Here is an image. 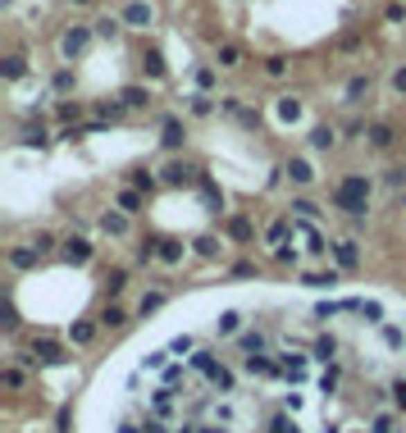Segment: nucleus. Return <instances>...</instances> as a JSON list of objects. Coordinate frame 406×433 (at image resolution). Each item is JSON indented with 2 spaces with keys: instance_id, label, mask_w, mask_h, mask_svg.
I'll return each instance as SVG.
<instances>
[{
  "instance_id": "nucleus-1",
  "label": "nucleus",
  "mask_w": 406,
  "mask_h": 433,
  "mask_svg": "<svg viewBox=\"0 0 406 433\" xmlns=\"http://www.w3.org/2000/svg\"><path fill=\"white\" fill-rule=\"evenodd\" d=\"M110 433H406V369L356 374L297 337L233 356L197 342L155 374L132 369Z\"/></svg>"
},
{
  "instance_id": "nucleus-2",
  "label": "nucleus",
  "mask_w": 406,
  "mask_h": 433,
  "mask_svg": "<svg viewBox=\"0 0 406 433\" xmlns=\"http://www.w3.org/2000/svg\"><path fill=\"white\" fill-rule=\"evenodd\" d=\"M333 206L347 210L351 219H365V210H370V178H365V173L342 178V183L333 187Z\"/></svg>"
},
{
  "instance_id": "nucleus-3",
  "label": "nucleus",
  "mask_w": 406,
  "mask_h": 433,
  "mask_svg": "<svg viewBox=\"0 0 406 433\" xmlns=\"http://www.w3.org/2000/svg\"><path fill=\"white\" fill-rule=\"evenodd\" d=\"M160 183L165 187H192L197 183V169H192V164H165V169H160Z\"/></svg>"
},
{
  "instance_id": "nucleus-4",
  "label": "nucleus",
  "mask_w": 406,
  "mask_h": 433,
  "mask_svg": "<svg viewBox=\"0 0 406 433\" xmlns=\"http://www.w3.org/2000/svg\"><path fill=\"white\" fill-rule=\"evenodd\" d=\"M242 333V310H220L215 315V337L220 342H229V337H238Z\"/></svg>"
},
{
  "instance_id": "nucleus-5",
  "label": "nucleus",
  "mask_w": 406,
  "mask_h": 433,
  "mask_svg": "<svg viewBox=\"0 0 406 433\" xmlns=\"http://www.w3.org/2000/svg\"><path fill=\"white\" fill-rule=\"evenodd\" d=\"M87 42H91V33H87V28H69V33H64V42H60V51H64L69 60H73V55H82V51H87Z\"/></svg>"
},
{
  "instance_id": "nucleus-6",
  "label": "nucleus",
  "mask_w": 406,
  "mask_h": 433,
  "mask_svg": "<svg viewBox=\"0 0 406 433\" xmlns=\"http://www.w3.org/2000/svg\"><path fill=\"white\" fill-rule=\"evenodd\" d=\"M288 178H292V183L297 187H310V183H315V164H310V160H288Z\"/></svg>"
},
{
  "instance_id": "nucleus-7",
  "label": "nucleus",
  "mask_w": 406,
  "mask_h": 433,
  "mask_svg": "<svg viewBox=\"0 0 406 433\" xmlns=\"http://www.w3.org/2000/svg\"><path fill=\"white\" fill-rule=\"evenodd\" d=\"M151 5H142V0H132L128 10H123V23H132V28H151Z\"/></svg>"
},
{
  "instance_id": "nucleus-8",
  "label": "nucleus",
  "mask_w": 406,
  "mask_h": 433,
  "mask_svg": "<svg viewBox=\"0 0 406 433\" xmlns=\"http://www.w3.org/2000/svg\"><path fill=\"white\" fill-rule=\"evenodd\" d=\"M333 260H338L342 269H356V260H361V251H356V242H333Z\"/></svg>"
},
{
  "instance_id": "nucleus-9",
  "label": "nucleus",
  "mask_w": 406,
  "mask_h": 433,
  "mask_svg": "<svg viewBox=\"0 0 406 433\" xmlns=\"http://www.w3.org/2000/svg\"><path fill=\"white\" fill-rule=\"evenodd\" d=\"M100 228H105L110 238H123V233H128V215H123V210H105V215H100Z\"/></svg>"
},
{
  "instance_id": "nucleus-10",
  "label": "nucleus",
  "mask_w": 406,
  "mask_h": 433,
  "mask_svg": "<svg viewBox=\"0 0 406 433\" xmlns=\"http://www.w3.org/2000/svg\"><path fill=\"white\" fill-rule=\"evenodd\" d=\"M64 260H69V265H87V260H91V247H87L82 238H69V242H64Z\"/></svg>"
},
{
  "instance_id": "nucleus-11",
  "label": "nucleus",
  "mask_w": 406,
  "mask_h": 433,
  "mask_svg": "<svg viewBox=\"0 0 406 433\" xmlns=\"http://www.w3.org/2000/svg\"><path fill=\"white\" fill-rule=\"evenodd\" d=\"M37 256H42L37 247H14V251H10V265H14V269H33Z\"/></svg>"
},
{
  "instance_id": "nucleus-12",
  "label": "nucleus",
  "mask_w": 406,
  "mask_h": 433,
  "mask_svg": "<svg viewBox=\"0 0 406 433\" xmlns=\"http://www.w3.org/2000/svg\"><path fill=\"white\" fill-rule=\"evenodd\" d=\"M288 233H292V219H274V224H270V233H265V242L283 251V238H288Z\"/></svg>"
},
{
  "instance_id": "nucleus-13",
  "label": "nucleus",
  "mask_w": 406,
  "mask_h": 433,
  "mask_svg": "<svg viewBox=\"0 0 406 433\" xmlns=\"http://www.w3.org/2000/svg\"><path fill=\"white\" fill-rule=\"evenodd\" d=\"M251 233H256V228H251V219H242V215H233V219H229V238L251 242Z\"/></svg>"
},
{
  "instance_id": "nucleus-14",
  "label": "nucleus",
  "mask_w": 406,
  "mask_h": 433,
  "mask_svg": "<svg viewBox=\"0 0 406 433\" xmlns=\"http://www.w3.org/2000/svg\"><path fill=\"white\" fill-rule=\"evenodd\" d=\"M279 119H283V123H297V119H301V100H297V96H283V100H279Z\"/></svg>"
},
{
  "instance_id": "nucleus-15",
  "label": "nucleus",
  "mask_w": 406,
  "mask_h": 433,
  "mask_svg": "<svg viewBox=\"0 0 406 433\" xmlns=\"http://www.w3.org/2000/svg\"><path fill=\"white\" fill-rule=\"evenodd\" d=\"M0 73H5V78L14 82V78H23V73H28V60H23V55H10V60L0 64Z\"/></svg>"
},
{
  "instance_id": "nucleus-16",
  "label": "nucleus",
  "mask_w": 406,
  "mask_h": 433,
  "mask_svg": "<svg viewBox=\"0 0 406 433\" xmlns=\"http://www.w3.org/2000/svg\"><path fill=\"white\" fill-rule=\"evenodd\" d=\"M333 141H338V132H333V128H315V132H310V146H315V151H329Z\"/></svg>"
},
{
  "instance_id": "nucleus-17",
  "label": "nucleus",
  "mask_w": 406,
  "mask_h": 433,
  "mask_svg": "<svg viewBox=\"0 0 406 433\" xmlns=\"http://www.w3.org/2000/svg\"><path fill=\"white\" fill-rule=\"evenodd\" d=\"M114 206H119L123 215H137V210H142V196H137V192L128 187V192H119V201H114Z\"/></svg>"
},
{
  "instance_id": "nucleus-18",
  "label": "nucleus",
  "mask_w": 406,
  "mask_h": 433,
  "mask_svg": "<svg viewBox=\"0 0 406 433\" xmlns=\"http://www.w3.org/2000/svg\"><path fill=\"white\" fill-rule=\"evenodd\" d=\"M155 247H160V260H165V265H178V260H183V242H155Z\"/></svg>"
},
{
  "instance_id": "nucleus-19",
  "label": "nucleus",
  "mask_w": 406,
  "mask_h": 433,
  "mask_svg": "<svg viewBox=\"0 0 406 433\" xmlns=\"http://www.w3.org/2000/svg\"><path fill=\"white\" fill-rule=\"evenodd\" d=\"M306 288H338V269H329V274H306Z\"/></svg>"
},
{
  "instance_id": "nucleus-20",
  "label": "nucleus",
  "mask_w": 406,
  "mask_h": 433,
  "mask_svg": "<svg viewBox=\"0 0 406 433\" xmlns=\"http://www.w3.org/2000/svg\"><path fill=\"white\" fill-rule=\"evenodd\" d=\"M192 247H197V256H206V260H210V256H220V238H210V233H201Z\"/></svg>"
},
{
  "instance_id": "nucleus-21",
  "label": "nucleus",
  "mask_w": 406,
  "mask_h": 433,
  "mask_svg": "<svg viewBox=\"0 0 406 433\" xmlns=\"http://www.w3.org/2000/svg\"><path fill=\"white\" fill-rule=\"evenodd\" d=\"M119 100H123V105H146L151 96H146V87H123V91H119Z\"/></svg>"
},
{
  "instance_id": "nucleus-22",
  "label": "nucleus",
  "mask_w": 406,
  "mask_h": 433,
  "mask_svg": "<svg viewBox=\"0 0 406 433\" xmlns=\"http://www.w3.org/2000/svg\"><path fill=\"white\" fill-rule=\"evenodd\" d=\"M370 141L379 146V151H384V146H393V128H388V123H374V128H370Z\"/></svg>"
},
{
  "instance_id": "nucleus-23",
  "label": "nucleus",
  "mask_w": 406,
  "mask_h": 433,
  "mask_svg": "<svg viewBox=\"0 0 406 433\" xmlns=\"http://www.w3.org/2000/svg\"><path fill=\"white\" fill-rule=\"evenodd\" d=\"M238 64H242L238 46H220V69H238Z\"/></svg>"
},
{
  "instance_id": "nucleus-24",
  "label": "nucleus",
  "mask_w": 406,
  "mask_h": 433,
  "mask_svg": "<svg viewBox=\"0 0 406 433\" xmlns=\"http://www.w3.org/2000/svg\"><path fill=\"white\" fill-rule=\"evenodd\" d=\"M365 91H370V78H365V73H356V78H351V82H347V100L365 96Z\"/></svg>"
},
{
  "instance_id": "nucleus-25",
  "label": "nucleus",
  "mask_w": 406,
  "mask_h": 433,
  "mask_svg": "<svg viewBox=\"0 0 406 433\" xmlns=\"http://www.w3.org/2000/svg\"><path fill=\"white\" fill-rule=\"evenodd\" d=\"M165 146H169V151H174V146H183V128H178V119L165 123Z\"/></svg>"
},
{
  "instance_id": "nucleus-26",
  "label": "nucleus",
  "mask_w": 406,
  "mask_h": 433,
  "mask_svg": "<svg viewBox=\"0 0 406 433\" xmlns=\"http://www.w3.org/2000/svg\"><path fill=\"white\" fill-rule=\"evenodd\" d=\"M151 187H155V173H146V169L132 173V192H151Z\"/></svg>"
},
{
  "instance_id": "nucleus-27",
  "label": "nucleus",
  "mask_w": 406,
  "mask_h": 433,
  "mask_svg": "<svg viewBox=\"0 0 406 433\" xmlns=\"http://www.w3.org/2000/svg\"><path fill=\"white\" fill-rule=\"evenodd\" d=\"M292 210H297V219H315L319 215V206H315V201H306V196H301V201H292Z\"/></svg>"
},
{
  "instance_id": "nucleus-28",
  "label": "nucleus",
  "mask_w": 406,
  "mask_h": 433,
  "mask_svg": "<svg viewBox=\"0 0 406 433\" xmlns=\"http://www.w3.org/2000/svg\"><path fill=\"white\" fill-rule=\"evenodd\" d=\"M146 73H151V78H165V60H160V51L146 55Z\"/></svg>"
},
{
  "instance_id": "nucleus-29",
  "label": "nucleus",
  "mask_w": 406,
  "mask_h": 433,
  "mask_svg": "<svg viewBox=\"0 0 406 433\" xmlns=\"http://www.w3.org/2000/svg\"><path fill=\"white\" fill-rule=\"evenodd\" d=\"M23 146H46V132L28 123V128H23Z\"/></svg>"
},
{
  "instance_id": "nucleus-30",
  "label": "nucleus",
  "mask_w": 406,
  "mask_h": 433,
  "mask_svg": "<svg viewBox=\"0 0 406 433\" xmlns=\"http://www.w3.org/2000/svg\"><path fill=\"white\" fill-rule=\"evenodd\" d=\"M69 337H73V342H91L96 328H91V324H73V328H69Z\"/></svg>"
},
{
  "instance_id": "nucleus-31",
  "label": "nucleus",
  "mask_w": 406,
  "mask_h": 433,
  "mask_svg": "<svg viewBox=\"0 0 406 433\" xmlns=\"http://www.w3.org/2000/svg\"><path fill=\"white\" fill-rule=\"evenodd\" d=\"M165 306V292H151V297H142V315H155Z\"/></svg>"
},
{
  "instance_id": "nucleus-32",
  "label": "nucleus",
  "mask_w": 406,
  "mask_h": 433,
  "mask_svg": "<svg viewBox=\"0 0 406 433\" xmlns=\"http://www.w3.org/2000/svg\"><path fill=\"white\" fill-rule=\"evenodd\" d=\"M123 109H128V105H123V100H110V105H100V119H119Z\"/></svg>"
},
{
  "instance_id": "nucleus-33",
  "label": "nucleus",
  "mask_w": 406,
  "mask_h": 433,
  "mask_svg": "<svg viewBox=\"0 0 406 433\" xmlns=\"http://www.w3.org/2000/svg\"><path fill=\"white\" fill-rule=\"evenodd\" d=\"M265 73H270V78H283V73H288V64L274 55V60H265Z\"/></svg>"
},
{
  "instance_id": "nucleus-34",
  "label": "nucleus",
  "mask_w": 406,
  "mask_h": 433,
  "mask_svg": "<svg viewBox=\"0 0 406 433\" xmlns=\"http://www.w3.org/2000/svg\"><path fill=\"white\" fill-rule=\"evenodd\" d=\"M37 351H42V360H64V356H60V346H55V342H37Z\"/></svg>"
},
{
  "instance_id": "nucleus-35",
  "label": "nucleus",
  "mask_w": 406,
  "mask_h": 433,
  "mask_svg": "<svg viewBox=\"0 0 406 433\" xmlns=\"http://www.w3.org/2000/svg\"><path fill=\"white\" fill-rule=\"evenodd\" d=\"M105 283H110V292H123V283H128V269H114Z\"/></svg>"
},
{
  "instance_id": "nucleus-36",
  "label": "nucleus",
  "mask_w": 406,
  "mask_h": 433,
  "mask_svg": "<svg viewBox=\"0 0 406 433\" xmlns=\"http://www.w3.org/2000/svg\"><path fill=\"white\" fill-rule=\"evenodd\" d=\"M100 319H105V324H123V310H119V306H105V315H100Z\"/></svg>"
},
{
  "instance_id": "nucleus-37",
  "label": "nucleus",
  "mask_w": 406,
  "mask_h": 433,
  "mask_svg": "<svg viewBox=\"0 0 406 433\" xmlns=\"http://www.w3.org/2000/svg\"><path fill=\"white\" fill-rule=\"evenodd\" d=\"M96 33H100V37H114V33H119V19H100Z\"/></svg>"
},
{
  "instance_id": "nucleus-38",
  "label": "nucleus",
  "mask_w": 406,
  "mask_h": 433,
  "mask_svg": "<svg viewBox=\"0 0 406 433\" xmlns=\"http://www.w3.org/2000/svg\"><path fill=\"white\" fill-rule=\"evenodd\" d=\"M210 109H215V105H210V100H206V96H192V114H201V119H206Z\"/></svg>"
},
{
  "instance_id": "nucleus-39",
  "label": "nucleus",
  "mask_w": 406,
  "mask_h": 433,
  "mask_svg": "<svg viewBox=\"0 0 406 433\" xmlns=\"http://www.w3.org/2000/svg\"><path fill=\"white\" fill-rule=\"evenodd\" d=\"M384 14H388V23H402V19H406V5H397V0H393Z\"/></svg>"
},
{
  "instance_id": "nucleus-40",
  "label": "nucleus",
  "mask_w": 406,
  "mask_h": 433,
  "mask_svg": "<svg viewBox=\"0 0 406 433\" xmlns=\"http://www.w3.org/2000/svg\"><path fill=\"white\" fill-rule=\"evenodd\" d=\"M197 87H201V91H206V87H215V69H201V73H197Z\"/></svg>"
},
{
  "instance_id": "nucleus-41",
  "label": "nucleus",
  "mask_w": 406,
  "mask_h": 433,
  "mask_svg": "<svg viewBox=\"0 0 406 433\" xmlns=\"http://www.w3.org/2000/svg\"><path fill=\"white\" fill-rule=\"evenodd\" d=\"M78 114H82V105H60V119H69V123H73Z\"/></svg>"
},
{
  "instance_id": "nucleus-42",
  "label": "nucleus",
  "mask_w": 406,
  "mask_h": 433,
  "mask_svg": "<svg viewBox=\"0 0 406 433\" xmlns=\"http://www.w3.org/2000/svg\"><path fill=\"white\" fill-rule=\"evenodd\" d=\"M33 247H37V251H51V247H55V238H51V233H37Z\"/></svg>"
},
{
  "instance_id": "nucleus-43",
  "label": "nucleus",
  "mask_w": 406,
  "mask_h": 433,
  "mask_svg": "<svg viewBox=\"0 0 406 433\" xmlns=\"http://www.w3.org/2000/svg\"><path fill=\"white\" fill-rule=\"evenodd\" d=\"M55 87H60V91H64V87H73V73H69V69H60V73H55Z\"/></svg>"
},
{
  "instance_id": "nucleus-44",
  "label": "nucleus",
  "mask_w": 406,
  "mask_h": 433,
  "mask_svg": "<svg viewBox=\"0 0 406 433\" xmlns=\"http://www.w3.org/2000/svg\"><path fill=\"white\" fill-rule=\"evenodd\" d=\"M388 183H393V187H402V183H406V169H388Z\"/></svg>"
},
{
  "instance_id": "nucleus-45",
  "label": "nucleus",
  "mask_w": 406,
  "mask_h": 433,
  "mask_svg": "<svg viewBox=\"0 0 406 433\" xmlns=\"http://www.w3.org/2000/svg\"><path fill=\"white\" fill-rule=\"evenodd\" d=\"M393 87H397V91H406V69H397V73H393Z\"/></svg>"
},
{
  "instance_id": "nucleus-46",
  "label": "nucleus",
  "mask_w": 406,
  "mask_h": 433,
  "mask_svg": "<svg viewBox=\"0 0 406 433\" xmlns=\"http://www.w3.org/2000/svg\"><path fill=\"white\" fill-rule=\"evenodd\" d=\"M73 5H91V0H73Z\"/></svg>"
}]
</instances>
